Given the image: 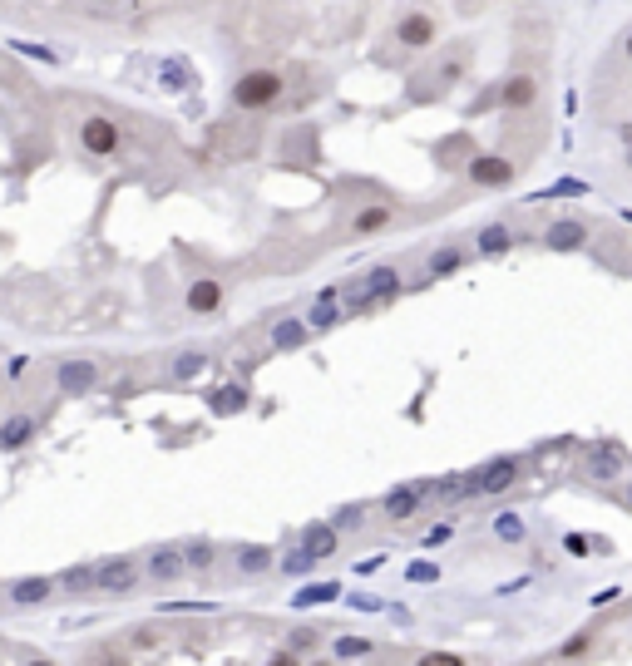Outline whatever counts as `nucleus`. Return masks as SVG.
Wrapping results in <instances>:
<instances>
[{"mask_svg": "<svg viewBox=\"0 0 632 666\" xmlns=\"http://www.w3.org/2000/svg\"><path fill=\"white\" fill-rule=\"evenodd\" d=\"M184 567H188V558H184L178 548H158L153 558H149V573L158 578V583H174V578L184 573Z\"/></svg>", "mask_w": 632, "mask_h": 666, "instance_id": "f3484780", "label": "nucleus"}, {"mask_svg": "<svg viewBox=\"0 0 632 666\" xmlns=\"http://www.w3.org/2000/svg\"><path fill=\"white\" fill-rule=\"evenodd\" d=\"M55 385L65 395H90L94 385H100V366H94V360H84V356L59 360V366H55Z\"/></svg>", "mask_w": 632, "mask_h": 666, "instance_id": "7ed1b4c3", "label": "nucleus"}, {"mask_svg": "<svg viewBox=\"0 0 632 666\" xmlns=\"http://www.w3.org/2000/svg\"><path fill=\"white\" fill-rule=\"evenodd\" d=\"M459 266H465V252H459L455 242H449V247H440V252L430 257V276H455Z\"/></svg>", "mask_w": 632, "mask_h": 666, "instance_id": "5701e85b", "label": "nucleus"}, {"mask_svg": "<svg viewBox=\"0 0 632 666\" xmlns=\"http://www.w3.org/2000/svg\"><path fill=\"white\" fill-rule=\"evenodd\" d=\"M623 50H627V55H632V35H627V45H623Z\"/></svg>", "mask_w": 632, "mask_h": 666, "instance_id": "a18cd8bd", "label": "nucleus"}, {"mask_svg": "<svg viewBox=\"0 0 632 666\" xmlns=\"http://www.w3.org/2000/svg\"><path fill=\"white\" fill-rule=\"evenodd\" d=\"M311 563H316V558H311V553H307V548H297V553H287V558H282V567H287V573H291V578H301V573H311Z\"/></svg>", "mask_w": 632, "mask_h": 666, "instance_id": "c756f323", "label": "nucleus"}, {"mask_svg": "<svg viewBox=\"0 0 632 666\" xmlns=\"http://www.w3.org/2000/svg\"><path fill=\"white\" fill-rule=\"evenodd\" d=\"M385 223H391V208H366V213L356 217V233H361V237H366V233H381Z\"/></svg>", "mask_w": 632, "mask_h": 666, "instance_id": "bb28decb", "label": "nucleus"}, {"mask_svg": "<svg viewBox=\"0 0 632 666\" xmlns=\"http://www.w3.org/2000/svg\"><path fill=\"white\" fill-rule=\"evenodd\" d=\"M272 346L277 350H297V346H307V326H301V321H277L272 326Z\"/></svg>", "mask_w": 632, "mask_h": 666, "instance_id": "412c9836", "label": "nucleus"}, {"mask_svg": "<svg viewBox=\"0 0 632 666\" xmlns=\"http://www.w3.org/2000/svg\"><path fill=\"white\" fill-rule=\"evenodd\" d=\"M395 292H400V272H395V266H371V272L356 276L342 297H346L351 311H371V307H381V301H391Z\"/></svg>", "mask_w": 632, "mask_h": 666, "instance_id": "f257e3e1", "label": "nucleus"}, {"mask_svg": "<svg viewBox=\"0 0 632 666\" xmlns=\"http://www.w3.org/2000/svg\"><path fill=\"white\" fill-rule=\"evenodd\" d=\"M425 494H430V484H395V489L385 494L381 514H385V518H395V524H400V518H410V514H416V508L425 504Z\"/></svg>", "mask_w": 632, "mask_h": 666, "instance_id": "0eeeda50", "label": "nucleus"}, {"mask_svg": "<svg viewBox=\"0 0 632 666\" xmlns=\"http://www.w3.org/2000/svg\"><path fill=\"white\" fill-rule=\"evenodd\" d=\"M267 666H301V661H297V651H277V657L267 661Z\"/></svg>", "mask_w": 632, "mask_h": 666, "instance_id": "79ce46f5", "label": "nucleus"}, {"mask_svg": "<svg viewBox=\"0 0 632 666\" xmlns=\"http://www.w3.org/2000/svg\"><path fill=\"white\" fill-rule=\"evenodd\" d=\"M406 578H410V583H435V578H440V567H435V563H410Z\"/></svg>", "mask_w": 632, "mask_h": 666, "instance_id": "473e14b6", "label": "nucleus"}, {"mask_svg": "<svg viewBox=\"0 0 632 666\" xmlns=\"http://www.w3.org/2000/svg\"><path fill=\"white\" fill-rule=\"evenodd\" d=\"M79 143L94 153V159H109V153L119 149V129H114V119H84V129H79Z\"/></svg>", "mask_w": 632, "mask_h": 666, "instance_id": "423d86ee", "label": "nucleus"}, {"mask_svg": "<svg viewBox=\"0 0 632 666\" xmlns=\"http://www.w3.org/2000/svg\"><path fill=\"white\" fill-rule=\"evenodd\" d=\"M16 50H26V55H35V59H55L50 50H40V45H26V40H16Z\"/></svg>", "mask_w": 632, "mask_h": 666, "instance_id": "ea45409f", "label": "nucleus"}, {"mask_svg": "<svg viewBox=\"0 0 632 666\" xmlns=\"http://www.w3.org/2000/svg\"><path fill=\"white\" fill-rule=\"evenodd\" d=\"M474 479H479V494H504L519 479V459H494V464L474 469Z\"/></svg>", "mask_w": 632, "mask_h": 666, "instance_id": "1a4fd4ad", "label": "nucleus"}, {"mask_svg": "<svg viewBox=\"0 0 632 666\" xmlns=\"http://www.w3.org/2000/svg\"><path fill=\"white\" fill-rule=\"evenodd\" d=\"M449 538V524H440V528H430V533H425V543H445Z\"/></svg>", "mask_w": 632, "mask_h": 666, "instance_id": "c03bdc74", "label": "nucleus"}, {"mask_svg": "<svg viewBox=\"0 0 632 666\" xmlns=\"http://www.w3.org/2000/svg\"><path fill=\"white\" fill-rule=\"evenodd\" d=\"M50 592H55L50 578H20V583L10 588V602H16V608H35V602H45Z\"/></svg>", "mask_w": 632, "mask_h": 666, "instance_id": "2eb2a0df", "label": "nucleus"}, {"mask_svg": "<svg viewBox=\"0 0 632 666\" xmlns=\"http://www.w3.org/2000/svg\"><path fill=\"white\" fill-rule=\"evenodd\" d=\"M336 598H342L336 583H311V588L291 592V608H321V602H336Z\"/></svg>", "mask_w": 632, "mask_h": 666, "instance_id": "6ab92c4d", "label": "nucleus"}, {"mask_svg": "<svg viewBox=\"0 0 632 666\" xmlns=\"http://www.w3.org/2000/svg\"><path fill=\"white\" fill-rule=\"evenodd\" d=\"M583 647H588V637H568V641H564V657H578Z\"/></svg>", "mask_w": 632, "mask_h": 666, "instance_id": "4c0bfd02", "label": "nucleus"}, {"mask_svg": "<svg viewBox=\"0 0 632 666\" xmlns=\"http://www.w3.org/2000/svg\"><path fill=\"white\" fill-rule=\"evenodd\" d=\"M395 40H400V45H410V50H425V45H435V20L425 16V10H416V16L400 20Z\"/></svg>", "mask_w": 632, "mask_h": 666, "instance_id": "9d476101", "label": "nucleus"}, {"mask_svg": "<svg viewBox=\"0 0 632 666\" xmlns=\"http://www.w3.org/2000/svg\"><path fill=\"white\" fill-rule=\"evenodd\" d=\"M469 178L479 188H504L509 178H514V163L509 159H494V153H479V159H469Z\"/></svg>", "mask_w": 632, "mask_h": 666, "instance_id": "6e6552de", "label": "nucleus"}, {"mask_svg": "<svg viewBox=\"0 0 632 666\" xmlns=\"http://www.w3.org/2000/svg\"><path fill=\"white\" fill-rule=\"evenodd\" d=\"M282 94V79L272 75V69H248L237 84H233V104L237 109H267Z\"/></svg>", "mask_w": 632, "mask_h": 666, "instance_id": "f03ea898", "label": "nucleus"}, {"mask_svg": "<svg viewBox=\"0 0 632 666\" xmlns=\"http://www.w3.org/2000/svg\"><path fill=\"white\" fill-rule=\"evenodd\" d=\"M533 94H539V84H533V79H509L500 99H504L509 109H524V104H533Z\"/></svg>", "mask_w": 632, "mask_h": 666, "instance_id": "b1692460", "label": "nucleus"}, {"mask_svg": "<svg viewBox=\"0 0 632 666\" xmlns=\"http://www.w3.org/2000/svg\"><path fill=\"white\" fill-rule=\"evenodd\" d=\"M627 163H632V139H627Z\"/></svg>", "mask_w": 632, "mask_h": 666, "instance_id": "49530a36", "label": "nucleus"}, {"mask_svg": "<svg viewBox=\"0 0 632 666\" xmlns=\"http://www.w3.org/2000/svg\"><path fill=\"white\" fill-rule=\"evenodd\" d=\"M617 598H623V588H598L593 592V608H607V602H617Z\"/></svg>", "mask_w": 632, "mask_h": 666, "instance_id": "e433bc0d", "label": "nucleus"}, {"mask_svg": "<svg viewBox=\"0 0 632 666\" xmlns=\"http://www.w3.org/2000/svg\"><path fill=\"white\" fill-rule=\"evenodd\" d=\"M351 608H361V612H381V602H375V598H351Z\"/></svg>", "mask_w": 632, "mask_h": 666, "instance_id": "37998d69", "label": "nucleus"}, {"mask_svg": "<svg viewBox=\"0 0 632 666\" xmlns=\"http://www.w3.org/2000/svg\"><path fill=\"white\" fill-rule=\"evenodd\" d=\"M509 247H514V233H509L504 223H490L479 233V252H484V257H500V252H509Z\"/></svg>", "mask_w": 632, "mask_h": 666, "instance_id": "aec40b11", "label": "nucleus"}, {"mask_svg": "<svg viewBox=\"0 0 632 666\" xmlns=\"http://www.w3.org/2000/svg\"><path fill=\"white\" fill-rule=\"evenodd\" d=\"M435 494H440L445 504H459V499H469V494H479V479L474 474H449V479L435 484Z\"/></svg>", "mask_w": 632, "mask_h": 666, "instance_id": "a211bd4d", "label": "nucleus"}, {"mask_svg": "<svg viewBox=\"0 0 632 666\" xmlns=\"http://www.w3.org/2000/svg\"><path fill=\"white\" fill-rule=\"evenodd\" d=\"M203 366H208V356H203V350H184V356L174 360V380H193Z\"/></svg>", "mask_w": 632, "mask_h": 666, "instance_id": "393cba45", "label": "nucleus"}, {"mask_svg": "<svg viewBox=\"0 0 632 666\" xmlns=\"http://www.w3.org/2000/svg\"><path fill=\"white\" fill-rule=\"evenodd\" d=\"M593 538H583V533H564V553H574V558H588Z\"/></svg>", "mask_w": 632, "mask_h": 666, "instance_id": "72a5a7b5", "label": "nucleus"}, {"mask_svg": "<svg viewBox=\"0 0 632 666\" xmlns=\"http://www.w3.org/2000/svg\"><path fill=\"white\" fill-rule=\"evenodd\" d=\"M543 242H549L553 252H578L583 242H588V227L574 223V217H564V223H553L549 233H543Z\"/></svg>", "mask_w": 632, "mask_h": 666, "instance_id": "f8f14e48", "label": "nucleus"}, {"mask_svg": "<svg viewBox=\"0 0 632 666\" xmlns=\"http://www.w3.org/2000/svg\"><path fill=\"white\" fill-rule=\"evenodd\" d=\"M158 75H163V89H184V84H188V65L163 59V69H158Z\"/></svg>", "mask_w": 632, "mask_h": 666, "instance_id": "cd10ccee", "label": "nucleus"}, {"mask_svg": "<svg viewBox=\"0 0 632 666\" xmlns=\"http://www.w3.org/2000/svg\"><path fill=\"white\" fill-rule=\"evenodd\" d=\"M223 307V282L217 276H198V282L188 286V311H198V317H208V311Z\"/></svg>", "mask_w": 632, "mask_h": 666, "instance_id": "9b49d317", "label": "nucleus"}, {"mask_svg": "<svg viewBox=\"0 0 632 666\" xmlns=\"http://www.w3.org/2000/svg\"><path fill=\"white\" fill-rule=\"evenodd\" d=\"M627 469V459H623V450H617V444H593L588 450V459H583V474L588 479H598V484H613L617 474H623Z\"/></svg>", "mask_w": 632, "mask_h": 666, "instance_id": "20e7f679", "label": "nucleus"}, {"mask_svg": "<svg viewBox=\"0 0 632 666\" xmlns=\"http://www.w3.org/2000/svg\"><path fill=\"white\" fill-rule=\"evenodd\" d=\"M342 317H346V297H336V286H326V292L316 297V307H311V326L326 331V326H336Z\"/></svg>", "mask_w": 632, "mask_h": 666, "instance_id": "ddd939ff", "label": "nucleus"}, {"mask_svg": "<svg viewBox=\"0 0 632 666\" xmlns=\"http://www.w3.org/2000/svg\"><path fill=\"white\" fill-rule=\"evenodd\" d=\"M381 563H385V558H381V553H375V558H361V563H356V573H361V578H366V573H375V567H381Z\"/></svg>", "mask_w": 632, "mask_h": 666, "instance_id": "a19ab883", "label": "nucleus"}, {"mask_svg": "<svg viewBox=\"0 0 632 666\" xmlns=\"http://www.w3.org/2000/svg\"><path fill=\"white\" fill-rule=\"evenodd\" d=\"M208 410L213 415H242V410H248V390H242V385H217L208 395Z\"/></svg>", "mask_w": 632, "mask_h": 666, "instance_id": "dca6fc26", "label": "nucleus"}, {"mask_svg": "<svg viewBox=\"0 0 632 666\" xmlns=\"http://www.w3.org/2000/svg\"><path fill=\"white\" fill-rule=\"evenodd\" d=\"M30 434H35V420L16 415V420H5V425H0V444H5V450H20V444H26Z\"/></svg>", "mask_w": 632, "mask_h": 666, "instance_id": "4be33fe9", "label": "nucleus"}, {"mask_svg": "<svg viewBox=\"0 0 632 666\" xmlns=\"http://www.w3.org/2000/svg\"><path fill=\"white\" fill-rule=\"evenodd\" d=\"M332 528H336V533H351V528H361V508H342V514L332 518Z\"/></svg>", "mask_w": 632, "mask_h": 666, "instance_id": "f704fd0d", "label": "nucleus"}, {"mask_svg": "<svg viewBox=\"0 0 632 666\" xmlns=\"http://www.w3.org/2000/svg\"><path fill=\"white\" fill-rule=\"evenodd\" d=\"M184 558H188V567H213V548L208 543H188Z\"/></svg>", "mask_w": 632, "mask_h": 666, "instance_id": "7c9ffc66", "label": "nucleus"}, {"mask_svg": "<svg viewBox=\"0 0 632 666\" xmlns=\"http://www.w3.org/2000/svg\"><path fill=\"white\" fill-rule=\"evenodd\" d=\"M237 567L242 573H267V567H272V553L267 548H237Z\"/></svg>", "mask_w": 632, "mask_h": 666, "instance_id": "a878e982", "label": "nucleus"}, {"mask_svg": "<svg viewBox=\"0 0 632 666\" xmlns=\"http://www.w3.org/2000/svg\"><path fill=\"white\" fill-rule=\"evenodd\" d=\"M366 651H371L366 637H342L336 641V657H366Z\"/></svg>", "mask_w": 632, "mask_h": 666, "instance_id": "2f4dec72", "label": "nucleus"}, {"mask_svg": "<svg viewBox=\"0 0 632 666\" xmlns=\"http://www.w3.org/2000/svg\"><path fill=\"white\" fill-rule=\"evenodd\" d=\"M416 666H465V661H459L455 651H425V657H420Z\"/></svg>", "mask_w": 632, "mask_h": 666, "instance_id": "c9c22d12", "label": "nucleus"}, {"mask_svg": "<svg viewBox=\"0 0 632 666\" xmlns=\"http://www.w3.org/2000/svg\"><path fill=\"white\" fill-rule=\"evenodd\" d=\"M627 508H632V484H627Z\"/></svg>", "mask_w": 632, "mask_h": 666, "instance_id": "de8ad7c7", "label": "nucleus"}, {"mask_svg": "<svg viewBox=\"0 0 632 666\" xmlns=\"http://www.w3.org/2000/svg\"><path fill=\"white\" fill-rule=\"evenodd\" d=\"M90 666H129V661H119L114 651H100V657H90Z\"/></svg>", "mask_w": 632, "mask_h": 666, "instance_id": "58836bf2", "label": "nucleus"}, {"mask_svg": "<svg viewBox=\"0 0 632 666\" xmlns=\"http://www.w3.org/2000/svg\"><path fill=\"white\" fill-rule=\"evenodd\" d=\"M494 533H500L504 543H519V538H524V524H519L514 514H500V518H494Z\"/></svg>", "mask_w": 632, "mask_h": 666, "instance_id": "c85d7f7f", "label": "nucleus"}, {"mask_svg": "<svg viewBox=\"0 0 632 666\" xmlns=\"http://www.w3.org/2000/svg\"><path fill=\"white\" fill-rule=\"evenodd\" d=\"M139 583V563L133 558H109L94 567V592H129Z\"/></svg>", "mask_w": 632, "mask_h": 666, "instance_id": "39448f33", "label": "nucleus"}, {"mask_svg": "<svg viewBox=\"0 0 632 666\" xmlns=\"http://www.w3.org/2000/svg\"><path fill=\"white\" fill-rule=\"evenodd\" d=\"M301 548L311 558H336V528L332 524H307L301 528Z\"/></svg>", "mask_w": 632, "mask_h": 666, "instance_id": "4468645a", "label": "nucleus"}, {"mask_svg": "<svg viewBox=\"0 0 632 666\" xmlns=\"http://www.w3.org/2000/svg\"><path fill=\"white\" fill-rule=\"evenodd\" d=\"M30 666H55V661H30Z\"/></svg>", "mask_w": 632, "mask_h": 666, "instance_id": "09e8293b", "label": "nucleus"}]
</instances>
